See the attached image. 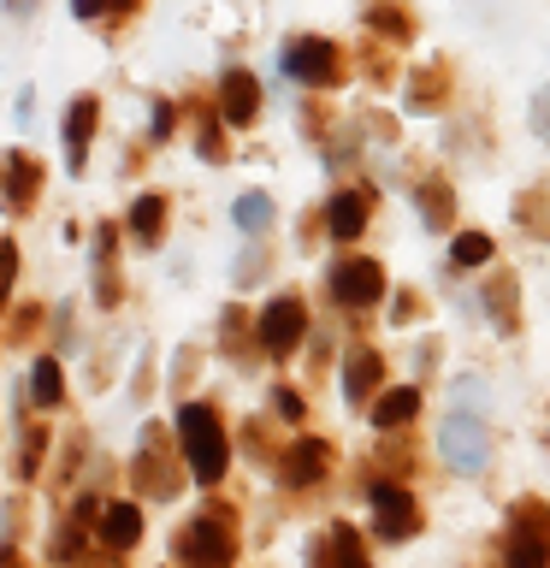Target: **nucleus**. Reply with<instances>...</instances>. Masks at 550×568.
Segmentation results:
<instances>
[{"label": "nucleus", "mask_w": 550, "mask_h": 568, "mask_svg": "<svg viewBox=\"0 0 550 568\" xmlns=\"http://www.w3.org/2000/svg\"><path fill=\"white\" fill-rule=\"evenodd\" d=\"M177 444H184L190 474L202 479V486H213V479L231 468V438H225V426H220V415H213L207 403L177 408Z\"/></svg>", "instance_id": "f257e3e1"}, {"label": "nucleus", "mask_w": 550, "mask_h": 568, "mask_svg": "<svg viewBox=\"0 0 550 568\" xmlns=\"http://www.w3.org/2000/svg\"><path fill=\"white\" fill-rule=\"evenodd\" d=\"M438 456L450 462V474H486L491 468V433H486V420L468 415V408H456V415H444L438 426Z\"/></svg>", "instance_id": "f03ea898"}, {"label": "nucleus", "mask_w": 550, "mask_h": 568, "mask_svg": "<svg viewBox=\"0 0 550 568\" xmlns=\"http://www.w3.org/2000/svg\"><path fill=\"white\" fill-rule=\"evenodd\" d=\"M509 545H503V568H550V509L539 497H521L509 515Z\"/></svg>", "instance_id": "7ed1b4c3"}, {"label": "nucleus", "mask_w": 550, "mask_h": 568, "mask_svg": "<svg viewBox=\"0 0 550 568\" xmlns=\"http://www.w3.org/2000/svg\"><path fill=\"white\" fill-rule=\"evenodd\" d=\"M278 71L296 78V83H308V89H326V83L344 78V60H337V48L326 42V36H296V42H284Z\"/></svg>", "instance_id": "20e7f679"}, {"label": "nucleus", "mask_w": 550, "mask_h": 568, "mask_svg": "<svg viewBox=\"0 0 550 568\" xmlns=\"http://www.w3.org/2000/svg\"><path fill=\"white\" fill-rule=\"evenodd\" d=\"M231 550H237V539H231L225 515H195L177 539V557L190 568H231Z\"/></svg>", "instance_id": "39448f33"}, {"label": "nucleus", "mask_w": 550, "mask_h": 568, "mask_svg": "<svg viewBox=\"0 0 550 568\" xmlns=\"http://www.w3.org/2000/svg\"><path fill=\"white\" fill-rule=\"evenodd\" d=\"M332 296L344 302V308H373V302L385 296V266L367 261V255H349L332 266Z\"/></svg>", "instance_id": "423d86ee"}, {"label": "nucleus", "mask_w": 550, "mask_h": 568, "mask_svg": "<svg viewBox=\"0 0 550 568\" xmlns=\"http://www.w3.org/2000/svg\"><path fill=\"white\" fill-rule=\"evenodd\" d=\"M261 349L266 355H291L296 344H302V332H308V308H302L296 296H273L261 308Z\"/></svg>", "instance_id": "0eeeda50"}, {"label": "nucleus", "mask_w": 550, "mask_h": 568, "mask_svg": "<svg viewBox=\"0 0 550 568\" xmlns=\"http://www.w3.org/2000/svg\"><path fill=\"white\" fill-rule=\"evenodd\" d=\"M373 527H379V539H408V532L420 527V509L415 497H408L397 479H373Z\"/></svg>", "instance_id": "6e6552de"}, {"label": "nucleus", "mask_w": 550, "mask_h": 568, "mask_svg": "<svg viewBox=\"0 0 550 568\" xmlns=\"http://www.w3.org/2000/svg\"><path fill=\"white\" fill-rule=\"evenodd\" d=\"M284 486H296V491H308V486H319V479L332 474V444L326 438H296L291 450H284Z\"/></svg>", "instance_id": "1a4fd4ad"}, {"label": "nucleus", "mask_w": 550, "mask_h": 568, "mask_svg": "<svg viewBox=\"0 0 550 568\" xmlns=\"http://www.w3.org/2000/svg\"><path fill=\"white\" fill-rule=\"evenodd\" d=\"M314 568H373L367 550H361V532H355L349 521H337L326 539L314 545Z\"/></svg>", "instance_id": "9d476101"}, {"label": "nucleus", "mask_w": 550, "mask_h": 568, "mask_svg": "<svg viewBox=\"0 0 550 568\" xmlns=\"http://www.w3.org/2000/svg\"><path fill=\"white\" fill-rule=\"evenodd\" d=\"M220 113L225 124H248L261 113V83L248 78V71H225V83H220Z\"/></svg>", "instance_id": "9b49d317"}, {"label": "nucleus", "mask_w": 550, "mask_h": 568, "mask_svg": "<svg viewBox=\"0 0 550 568\" xmlns=\"http://www.w3.org/2000/svg\"><path fill=\"white\" fill-rule=\"evenodd\" d=\"M385 379V362H379V349H349V362H344V397L361 408L373 397V385Z\"/></svg>", "instance_id": "f8f14e48"}, {"label": "nucleus", "mask_w": 550, "mask_h": 568, "mask_svg": "<svg viewBox=\"0 0 550 568\" xmlns=\"http://www.w3.org/2000/svg\"><path fill=\"white\" fill-rule=\"evenodd\" d=\"M326 225H332L337 243L361 237V231H367V195H361V190H337L332 207H326Z\"/></svg>", "instance_id": "ddd939ff"}, {"label": "nucleus", "mask_w": 550, "mask_h": 568, "mask_svg": "<svg viewBox=\"0 0 550 568\" xmlns=\"http://www.w3.org/2000/svg\"><path fill=\"white\" fill-rule=\"evenodd\" d=\"M89 136H95V101H71V113H65V166L71 172H83V160H89Z\"/></svg>", "instance_id": "4468645a"}, {"label": "nucleus", "mask_w": 550, "mask_h": 568, "mask_svg": "<svg viewBox=\"0 0 550 568\" xmlns=\"http://www.w3.org/2000/svg\"><path fill=\"white\" fill-rule=\"evenodd\" d=\"M101 539L113 550H131L142 539V509L136 504H106L101 509Z\"/></svg>", "instance_id": "2eb2a0df"}, {"label": "nucleus", "mask_w": 550, "mask_h": 568, "mask_svg": "<svg viewBox=\"0 0 550 568\" xmlns=\"http://www.w3.org/2000/svg\"><path fill=\"white\" fill-rule=\"evenodd\" d=\"M415 415H420V390L397 385V390H385V397H379V408H373V426H379V433H397V426H408Z\"/></svg>", "instance_id": "dca6fc26"}, {"label": "nucleus", "mask_w": 550, "mask_h": 568, "mask_svg": "<svg viewBox=\"0 0 550 568\" xmlns=\"http://www.w3.org/2000/svg\"><path fill=\"white\" fill-rule=\"evenodd\" d=\"M149 474V491L154 497H172L177 491V474H172V462L160 456V438L154 433H142V456H136V479Z\"/></svg>", "instance_id": "f3484780"}, {"label": "nucleus", "mask_w": 550, "mask_h": 568, "mask_svg": "<svg viewBox=\"0 0 550 568\" xmlns=\"http://www.w3.org/2000/svg\"><path fill=\"white\" fill-rule=\"evenodd\" d=\"M415 207H420V220L432 225V231H444L456 220V195H450V184L444 178H426V184L415 190Z\"/></svg>", "instance_id": "a211bd4d"}, {"label": "nucleus", "mask_w": 550, "mask_h": 568, "mask_svg": "<svg viewBox=\"0 0 550 568\" xmlns=\"http://www.w3.org/2000/svg\"><path fill=\"white\" fill-rule=\"evenodd\" d=\"M35 184H42V166H35L24 149H12L7 154V195H12V207H30L35 202Z\"/></svg>", "instance_id": "6ab92c4d"}, {"label": "nucleus", "mask_w": 550, "mask_h": 568, "mask_svg": "<svg viewBox=\"0 0 550 568\" xmlns=\"http://www.w3.org/2000/svg\"><path fill=\"white\" fill-rule=\"evenodd\" d=\"M160 231H166V202L160 195H136V207H131V237L142 248H160Z\"/></svg>", "instance_id": "aec40b11"}, {"label": "nucleus", "mask_w": 550, "mask_h": 568, "mask_svg": "<svg viewBox=\"0 0 550 568\" xmlns=\"http://www.w3.org/2000/svg\"><path fill=\"white\" fill-rule=\"evenodd\" d=\"M444 83H450L444 65L415 71V78H408V113H432V106H444Z\"/></svg>", "instance_id": "412c9836"}, {"label": "nucleus", "mask_w": 550, "mask_h": 568, "mask_svg": "<svg viewBox=\"0 0 550 568\" xmlns=\"http://www.w3.org/2000/svg\"><path fill=\"white\" fill-rule=\"evenodd\" d=\"M486 302H491V314H497V332H521V314H515V278L509 273H497L486 284Z\"/></svg>", "instance_id": "4be33fe9"}, {"label": "nucleus", "mask_w": 550, "mask_h": 568, "mask_svg": "<svg viewBox=\"0 0 550 568\" xmlns=\"http://www.w3.org/2000/svg\"><path fill=\"white\" fill-rule=\"evenodd\" d=\"M515 220H521L527 231H539V237L550 243V184H539V190H527L521 202H515Z\"/></svg>", "instance_id": "5701e85b"}, {"label": "nucleus", "mask_w": 550, "mask_h": 568, "mask_svg": "<svg viewBox=\"0 0 550 568\" xmlns=\"http://www.w3.org/2000/svg\"><path fill=\"white\" fill-rule=\"evenodd\" d=\"M30 397L42 403V408H53L65 397V385H60V362H53V355H42V362L30 367Z\"/></svg>", "instance_id": "b1692460"}, {"label": "nucleus", "mask_w": 550, "mask_h": 568, "mask_svg": "<svg viewBox=\"0 0 550 568\" xmlns=\"http://www.w3.org/2000/svg\"><path fill=\"white\" fill-rule=\"evenodd\" d=\"M450 261H456V266H479V261H491V237H486V231H461L456 248H450Z\"/></svg>", "instance_id": "393cba45"}, {"label": "nucleus", "mask_w": 550, "mask_h": 568, "mask_svg": "<svg viewBox=\"0 0 550 568\" xmlns=\"http://www.w3.org/2000/svg\"><path fill=\"white\" fill-rule=\"evenodd\" d=\"M237 225L243 231H266L273 225V202H266V195H237Z\"/></svg>", "instance_id": "a878e982"}, {"label": "nucleus", "mask_w": 550, "mask_h": 568, "mask_svg": "<svg viewBox=\"0 0 550 568\" xmlns=\"http://www.w3.org/2000/svg\"><path fill=\"white\" fill-rule=\"evenodd\" d=\"M142 0H71V12L78 18H101V12H113V18H124V12H136Z\"/></svg>", "instance_id": "bb28decb"}, {"label": "nucleus", "mask_w": 550, "mask_h": 568, "mask_svg": "<svg viewBox=\"0 0 550 568\" xmlns=\"http://www.w3.org/2000/svg\"><path fill=\"white\" fill-rule=\"evenodd\" d=\"M35 462H42V426H30V433H24V450H18V474H35Z\"/></svg>", "instance_id": "cd10ccee"}, {"label": "nucleus", "mask_w": 550, "mask_h": 568, "mask_svg": "<svg viewBox=\"0 0 550 568\" xmlns=\"http://www.w3.org/2000/svg\"><path fill=\"white\" fill-rule=\"evenodd\" d=\"M367 24H379V30H390V36H408V18H403L397 7H385V0L367 12Z\"/></svg>", "instance_id": "c85d7f7f"}, {"label": "nucleus", "mask_w": 550, "mask_h": 568, "mask_svg": "<svg viewBox=\"0 0 550 568\" xmlns=\"http://www.w3.org/2000/svg\"><path fill=\"white\" fill-rule=\"evenodd\" d=\"M532 131H539V142H550V83L532 95Z\"/></svg>", "instance_id": "c756f323"}, {"label": "nucleus", "mask_w": 550, "mask_h": 568, "mask_svg": "<svg viewBox=\"0 0 550 568\" xmlns=\"http://www.w3.org/2000/svg\"><path fill=\"white\" fill-rule=\"evenodd\" d=\"M468 403L486 408V385H479V379H461V385H456V408H468Z\"/></svg>", "instance_id": "7c9ffc66"}, {"label": "nucleus", "mask_w": 550, "mask_h": 568, "mask_svg": "<svg viewBox=\"0 0 550 568\" xmlns=\"http://www.w3.org/2000/svg\"><path fill=\"white\" fill-rule=\"evenodd\" d=\"M172 124H177L172 106H154V142H166V136H172Z\"/></svg>", "instance_id": "2f4dec72"}, {"label": "nucleus", "mask_w": 550, "mask_h": 568, "mask_svg": "<svg viewBox=\"0 0 550 568\" xmlns=\"http://www.w3.org/2000/svg\"><path fill=\"white\" fill-rule=\"evenodd\" d=\"M273 403H278V415H291V420L302 415V397H296V390H284V385L273 390Z\"/></svg>", "instance_id": "473e14b6"}, {"label": "nucleus", "mask_w": 550, "mask_h": 568, "mask_svg": "<svg viewBox=\"0 0 550 568\" xmlns=\"http://www.w3.org/2000/svg\"><path fill=\"white\" fill-rule=\"evenodd\" d=\"M7 12H12V18H30V12H35V0H7Z\"/></svg>", "instance_id": "72a5a7b5"}]
</instances>
